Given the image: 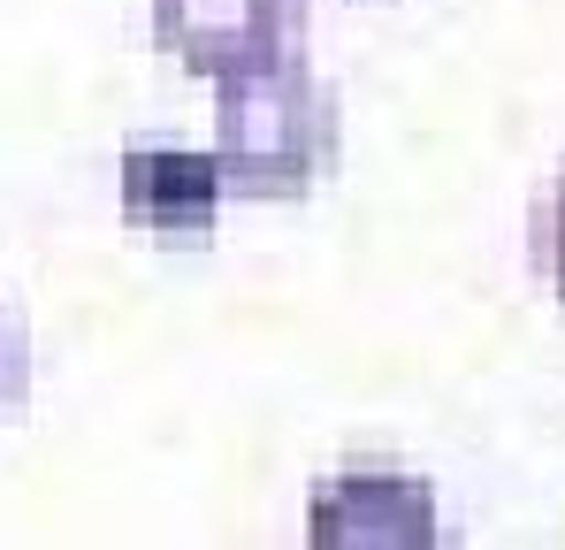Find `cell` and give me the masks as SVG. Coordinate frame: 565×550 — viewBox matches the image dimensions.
Listing matches in <instances>:
<instances>
[{
	"label": "cell",
	"mask_w": 565,
	"mask_h": 550,
	"mask_svg": "<svg viewBox=\"0 0 565 550\" xmlns=\"http://www.w3.org/2000/svg\"><path fill=\"white\" fill-rule=\"evenodd\" d=\"M337 146H344L337 92L321 85L298 54L260 62L245 77H222L214 161H222L230 191H245V199H298V191H313L321 169H337Z\"/></svg>",
	"instance_id": "6da1fadb"
},
{
	"label": "cell",
	"mask_w": 565,
	"mask_h": 550,
	"mask_svg": "<svg viewBox=\"0 0 565 550\" xmlns=\"http://www.w3.org/2000/svg\"><path fill=\"white\" fill-rule=\"evenodd\" d=\"M306 0H153V39L191 77H245L260 62L298 54Z\"/></svg>",
	"instance_id": "7a4b0ae2"
},
{
	"label": "cell",
	"mask_w": 565,
	"mask_h": 550,
	"mask_svg": "<svg viewBox=\"0 0 565 550\" xmlns=\"http://www.w3.org/2000/svg\"><path fill=\"white\" fill-rule=\"evenodd\" d=\"M436 536V489L397 466H344L306 505V543L321 550H428Z\"/></svg>",
	"instance_id": "3957f363"
},
{
	"label": "cell",
	"mask_w": 565,
	"mask_h": 550,
	"mask_svg": "<svg viewBox=\"0 0 565 550\" xmlns=\"http://www.w3.org/2000/svg\"><path fill=\"white\" fill-rule=\"evenodd\" d=\"M222 161L191 146H130L122 154V214L153 237H206L222 207Z\"/></svg>",
	"instance_id": "277c9868"
},
{
	"label": "cell",
	"mask_w": 565,
	"mask_h": 550,
	"mask_svg": "<svg viewBox=\"0 0 565 550\" xmlns=\"http://www.w3.org/2000/svg\"><path fill=\"white\" fill-rule=\"evenodd\" d=\"M535 253H543V275H551V290L565 298V177L551 183V199H543V214H535Z\"/></svg>",
	"instance_id": "5b68a950"
},
{
	"label": "cell",
	"mask_w": 565,
	"mask_h": 550,
	"mask_svg": "<svg viewBox=\"0 0 565 550\" xmlns=\"http://www.w3.org/2000/svg\"><path fill=\"white\" fill-rule=\"evenodd\" d=\"M23 390H31V360H23V337H15V321L0 314V421L23 405Z\"/></svg>",
	"instance_id": "8992f818"
}]
</instances>
